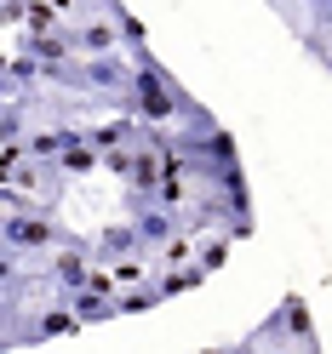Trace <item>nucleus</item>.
<instances>
[{"instance_id": "nucleus-1", "label": "nucleus", "mask_w": 332, "mask_h": 354, "mask_svg": "<svg viewBox=\"0 0 332 354\" xmlns=\"http://www.w3.org/2000/svg\"><path fill=\"white\" fill-rule=\"evenodd\" d=\"M126 109L132 115H143V120H155V126H166V120H207L212 109H201L178 80H172V69L161 57H155L149 46H132V97H126Z\"/></svg>"}, {"instance_id": "nucleus-2", "label": "nucleus", "mask_w": 332, "mask_h": 354, "mask_svg": "<svg viewBox=\"0 0 332 354\" xmlns=\"http://www.w3.org/2000/svg\"><path fill=\"white\" fill-rule=\"evenodd\" d=\"M241 348H270V354H321V331L309 320V303L304 292H286L281 308H270V320H258Z\"/></svg>"}, {"instance_id": "nucleus-3", "label": "nucleus", "mask_w": 332, "mask_h": 354, "mask_svg": "<svg viewBox=\"0 0 332 354\" xmlns=\"http://www.w3.org/2000/svg\"><path fill=\"white\" fill-rule=\"evenodd\" d=\"M80 240L75 229H63L52 206H6L0 217V252H24V257H52L58 246Z\"/></svg>"}, {"instance_id": "nucleus-4", "label": "nucleus", "mask_w": 332, "mask_h": 354, "mask_svg": "<svg viewBox=\"0 0 332 354\" xmlns=\"http://www.w3.org/2000/svg\"><path fill=\"white\" fill-rule=\"evenodd\" d=\"M86 320L75 315V303L63 297L58 308H6V331H0V348H24V343H46V337H69Z\"/></svg>"}, {"instance_id": "nucleus-5", "label": "nucleus", "mask_w": 332, "mask_h": 354, "mask_svg": "<svg viewBox=\"0 0 332 354\" xmlns=\"http://www.w3.org/2000/svg\"><path fill=\"white\" fill-rule=\"evenodd\" d=\"M92 252H98V263H126V257H149V246H143V234H138V223H109V229H98V240H92Z\"/></svg>"}, {"instance_id": "nucleus-6", "label": "nucleus", "mask_w": 332, "mask_h": 354, "mask_svg": "<svg viewBox=\"0 0 332 354\" xmlns=\"http://www.w3.org/2000/svg\"><path fill=\"white\" fill-rule=\"evenodd\" d=\"M75 303V315L86 326H103V320H121V308H115V292H103V286H80V292H69Z\"/></svg>"}, {"instance_id": "nucleus-7", "label": "nucleus", "mask_w": 332, "mask_h": 354, "mask_svg": "<svg viewBox=\"0 0 332 354\" xmlns=\"http://www.w3.org/2000/svg\"><path fill=\"white\" fill-rule=\"evenodd\" d=\"M201 280H207V269H201L195 257L184 263V269H178V263H166V269L155 274V286H161V297H184V292H195Z\"/></svg>"}, {"instance_id": "nucleus-8", "label": "nucleus", "mask_w": 332, "mask_h": 354, "mask_svg": "<svg viewBox=\"0 0 332 354\" xmlns=\"http://www.w3.org/2000/svg\"><path fill=\"white\" fill-rule=\"evenodd\" d=\"M58 171L69 177V183H75V177H92V171H103V149H98V143H75V149H63V154H58Z\"/></svg>"}, {"instance_id": "nucleus-9", "label": "nucleus", "mask_w": 332, "mask_h": 354, "mask_svg": "<svg viewBox=\"0 0 332 354\" xmlns=\"http://www.w3.org/2000/svg\"><path fill=\"white\" fill-rule=\"evenodd\" d=\"M326 35H332V0H309V35H304V46L321 52Z\"/></svg>"}, {"instance_id": "nucleus-10", "label": "nucleus", "mask_w": 332, "mask_h": 354, "mask_svg": "<svg viewBox=\"0 0 332 354\" xmlns=\"http://www.w3.org/2000/svg\"><path fill=\"white\" fill-rule=\"evenodd\" d=\"M195 263H201V269H207V274H218V269H224V263H229V234H212V240H207V246H201V252H195Z\"/></svg>"}]
</instances>
